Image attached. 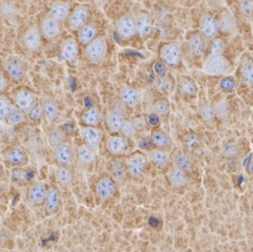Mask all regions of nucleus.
Instances as JSON below:
<instances>
[{
  "mask_svg": "<svg viewBox=\"0 0 253 252\" xmlns=\"http://www.w3.org/2000/svg\"><path fill=\"white\" fill-rule=\"evenodd\" d=\"M40 104L46 122L52 123L58 119L59 115H60V109H59L58 103L53 98L43 97L41 99Z\"/></svg>",
  "mask_w": 253,
  "mask_h": 252,
  "instance_id": "obj_24",
  "label": "nucleus"
},
{
  "mask_svg": "<svg viewBox=\"0 0 253 252\" xmlns=\"http://www.w3.org/2000/svg\"><path fill=\"white\" fill-rule=\"evenodd\" d=\"M60 56L63 60L67 62H73L77 60L79 56V42L77 38L72 36L64 38L60 43Z\"/></svg>",
  "mask_w": 253,
  "mask_h": 252,
  "instance_id": "obj_15",
  "label": "nucleus"
},
{
  "mask_svg": "<svg viewBox=\"0 0 253 252\" xmlns=\"http://www.w3.org/2000/svg\"><path fill=\"white\" fill-rule=\"evenodd\" d=\"M215 116L222 122H227L230 118V105L226 98H222L213 104Z\"/></svg>",
  "mask_w": 253,
  "mask_h": 252,
  "instance_id": "obj_36",
  "label": "nucleus"
},
{
  "mask_svg": "<svg viewBox=\"0 0 253 252\" xmlns=\"http://www.w3.org/2000/svg\"><path fill=\"white\" fill-rule=\"evenodd\" d=\"M142 99V92L134 87H124L120 91L121 103L129 108H133L139 105Z\"/></svg>",
  "mask_w": 253,
  "mask_h": 252,
  "instance_id": "obj_25",
  "label": "nucleus"
},
{
  "mask_svg": "<svg viewBox=\"0 0 253 252\" xmlns=\"http://www.w3.org/2000/svg\"><path fill=\"white\" fill-rule=\"evenodd\" d=\"M42 37L39 25L33 24L25 30L21 36L22 46L30 53H36L42 46Z\"/></svg>",
  "mask_w": 253,
  "mask_h": 252,
  "instance_id": "obj_8",
  "label": "nucleus"
},
{
  "mask_svg": "<svg viewBox=\"0 0 253 252\" xmlns=\"http://www.w3.org/2000/svg\"><path fill=\"white\" fill-rule=\"evenodd\" d=\"M39 29L43 39L46 41H53L60 36L62 31V23L46 13L40 20Z\"/></svg>",
  "mask_w": 253,
  "mask_h": 252,
  "instance_id": "obj_7",
  "label": "nucleus"
},
{
  "mask_svg": "<svg viewBox=\"0 0 253 252\" xmlns=\"http://www.w3.org/2000/svg\"><path fill=\"white\" fill-rule=\"evenodd\" d=\"M131 139L123 136V134L113 133L108 136L105 141V147L109 154L114 157H121L126 155L130 149Z\"/></svg>",
  "mask_w": 253,
  "mask_h": 252,
  "instance_id": "obj_6",
  "label": "nucleus"
},
{
  "mask_svg": "<svg viewBox=\"0 0 253 252\" xmlns=\"http://www.w3.org/2000/svg\"><path fill=\"white\" fill-rule=\"evenodd\" d=\"M134 17H136L137 34L142 39L148 38L154 31L153 18L145 12H140L137 15H134Z\"/></svg>",
  "mask_w": 253,
  "mask_h": 252,
  "instance_id": "obj_21",
  "label": "nucleus"
},
{
  "mask_svg": "<svg viewBox=\"0 0 253 252\" xmlns=\"http://www.w3.org/2000/svg\"><path fill=\"white\" fill-rule=\"evenodd\" d=\"M150 142L154 147L169 150L172 146V140L166 131L160 128H155L150 132Z\"/></svg>",
  "mask_w": 253,
  "mask_h": 252,
  "instance_id": "obj_26",
  "label": "nucleus"
},
{
  "mask_svg": "<svg viewBox=\"0 0 253 252\" xmlns=\"http://www.w3.org/2000/svg\"><path fill=\"white\" fill-rule=\"evenodd\" d=\"M47 187L42 182H33L27 189V201L33 207L43 205Z\"/></svg>",
  "mask_w": 253,
  "mask_h": 252,
  "instance_id": "obj_13",
  "label": "nucleus"
},
{
  "mask_svg": "<svg viewBox=\"0 0 253 252\" xmlns=\"http://www.w3.org/2000/svg\"><path fill=\"white\" fill-rule=\"evenodd\" d=\"M178 85L183 95L187 97H195L198 92V87L190 78L180 76L178 79Z\"/></svg>",
  "mask_w": 253,
  "mask_h": 252,
  "instance_id": "obj_38",
  "label": "nucleus"
},
{
  "mask_svg": "<svg viewBox=\"0 0 253 252\" xmlns=\"http://www.w3.org/2000/svg\"><path fill=\"white\" fill-rule=\"evenodd\" d=\"M24 166L21 167H14V169L12 170V180L16 183H22L27 179V171L23 168Z\"/></svg>",
  "mask_w": 253,
  "mask_h": 252,
  "instance_id": "obj_47",
  "label": "nucleus"
},
{
  "mask_svg": "<svg viewBox=\"0 0 253 252\" xmlns=\"http://www.w3.org/2000/svg\"><path fill=\"white\" fill-rule=\"evenodd\" d=\"M239 11L247 21L253 20V0H239Z\"/></svg>",
  "mask_w": 253,
  "mask_h": 252,
  "instance_id": "obj_42",
  "label": "nucleus"
},
{
  "mask_svg": "<svg viewBox=\"0 0 253 252\" xmlns=\"http://www.w3.org/2000/svg\"><path fill=\"white\" fill-rule=\"evenodd\" d=\"M54 156L59 165L71 166L74 160V151L72 146L66 142H60L55 145Z\"/></svg>",
  "mask_w": 253,
  "mask_h": 252,
  "instance_id": "obj_23",
  "label": "nucleus"
},
{
  "mask_svg": "<svg viewBox=\"0 0 253 252\" xmlns=\"http://www.w3.org/2000/svg\"><path fill=\"white\" fill-rule=\"evenodd\" d=\"M172 162L174 166L181 168L186 172H191L193 166H195L192 158L187 153L181 150L174 151V154L172 155Z\"/></svg>",
  "mask_w": 253,
  "mask_h": 252,
  "instance_id": "obj_30",
  "label": "nucleus"
},
{
  "mask_svg": "<svg viewBox=\"0 0 253 252\" xmlns=\"http://www.w3.org/2000/svg\"><path fill=\"white\" fill-rule=\"evenodd\" d=\"M220 85H221V88H223L225 90H232L235 87V82L230 78H224L221 81Z\"/></svg>",
  "mask_w": 253,
  "mask_h": 252,
  "instance_id": "obj_50",
  "label": "nucleus"
},
{
  "mask_svg": "<svg viewBox=\"0 0 253 252\" xmlns=\"http://www.w3.org/2000/svg\"><path fill=\"white\" fill-rule=\"evenodd\" d=\"M131 122L134 126V128L138 132H141L143 130H145L146 126H147V122L146 119L143 116H138V117H134L131 119Z\"/></svg>",
  "mask_w": 253,
  "mask_h": 252,
  "instance_id": "obj_48",
  "label": "nucleus"
},
{
  "mask_svg": "<svg viewBox=\"0 0 253 252\" xmlns=\"http://www.w3.org/2000/svg\"><path fill=\"white\" fill-rule=\"evenodd\" d=\"M225 50V42L220 38H214L212 40L210 55H223Z\"/></svg>",
  "mask_w": 253,
  "mask_h": 252,
  "instance_id": "obj_46",
  "label": "nucleus"
},
{
  "mask_svg": "<svg viewBox=\"0 0 253 252\" xmlns=\"http://www.w3.org/2000/svg\"><path fill=\"white\" fill-rule=\"evenodd\" d=\"M105 121L109 131L112 133H118L121 131L123 125L126 121L125 114L122 109L118 107L109 109L106 114Z\"/></svg>",
  "mask_w": 253,
  "mask_h": 252,
  "instance_id": "obj_19",
  "label": "nucleus"
},
{
  "mask_svg": "<svg viewBox=\"0 0 253 252\" xmlns=\"http://www.w3.org/2000/svg\"><path fill=\"white\" fill-rule=\"evenodd\" d=\"M120 133H122L123 136L127 137L129 139H132V138H134V137L137 136L138 131L136 130V128H134V126H133L131 120H126L124 125H123L122 129H121V131H120Z\"/></svg>",
  "mask_w": 253,
  "mask_h": 252,
  "instance_id": "obj_45",
  "label": "nucleus"
},
{
  "mask_svg": "<svg viewBox=\"0 0 253 252\" xmlns=\"http://www.w3.org/2000/svg\"><path fill=\"white\" fill-rule=\"evenodd\" d=\"M188 172L181 169V168L173 166L167 173V180L172 187L174 188H183L186 186L189 182Z\"/></svg>",
  "mask_w": 253,
  "mask_h": 252,
  "instance_id": "obj_27",
  "label": "nucleus"
},
{
  "mask_svg": "<svg viewBox=\"0 0 253 252\" xmlns=\"http://www.w3.org/2000/svg\"><path fill=\"white\" fill-rule=\"evenodd\" d=\"M146 157L148 161L159 167H164L170 162V155L168 150L161 148H153L149 149L146 153Z\"/></svg>",
  "mask_w": 253,
  "mask_h": 252,
  "instance_id": "obj_29",
  "label": "nucleus"
},
{
  "mask_svg": "<svg viewBox=\"0 0 253 252\" xmlns=\"http://www.w3.org/2000/svg\"><path fill=\"white\" fill-rule=\"evenodd\" d=\"M127 173L134 179H139L143 176L146 169L148 159L146 154L142 151H134L124 160Z\"/></svg>",
  "mask_w": 253,
  "mask_h": 252,
  "instance_id": "obj_4",
  "label": "nucleus"
},
{
  "mask_svg": "<svg viewBox=\"0 0 253 252\" xmlns=\"http://www.w3.org/2000/svg\"><path fill=\"white\" fill-rule=\"evenodd\" d=\"M8 86H10V79H8L4 71L0 70V95L6 91Z\"/></svg>",
  "mask_w": 253,
  "mask_h": 252,
  "instance_id": "obj_49",
  "label": "nucleus"
},
{
  "mask_svg": "<svg viewBox=\"0 0 253 252\" xmlns=\"http://www.w3.org/2000/svg\"><path fill=\"white\" fill-rule=\"evenodd\" d=\"M27 117H28V114L25 113L23 109L17 106L15 103H13L10 112H8L6 116L5 122L10 126H18L27 121Z\"/></svg>",
  "mask_w": 253,
  "mask_h": 252,
  "instance_id": "obj_34",
  "label": "nucleus"
},
{
  "mask_svg": "<svg viewBox=\"0 0 253 252\" xmlns=\"http://www.w3.org/2000/svg\"><path fill=\"white\" fill-rule=\"evenodd\" d=\"M199 115L201 120L203 121L206 125L208 126H213L215 124V112H214V107L212 104L210 103H204L200 106L199 109Z\"/></svg>",
  "mask_w": 253,
  "mask_h": 252,
  "instance_id": "obj_37",
  "label": "nucleus"
},
{
  "mask_svg": "<svg viewBox=\"0 0 253 252\" xmlns=\"http://www.w3.org/2000/svg\"><path fill=\"white\" fill-rule=\"evenodd\" d=\"M116 30L119 36L123 39H130L137 35L136 17L131 14H125L118 19L116 23Z\"/></svg>",
  "mask_w": 253,
  "mask_h": 252,
  "instance_id": "obj_10",
  "label": "nucleus"
},
{
  "mask_svg": "<svg viewBox=\"0 0 253 252\" xmlns=\"http://www.w3.org/2000/svg\"><path fill=\"white\" fill-rule=\"evenodd\" d=\"M230 69L229 61L223 55H209L203 65V72L208 76H224Z\"/></svg>",
  "mask_w": 253,
  "mask_h": 252,
  "instance_id": "obj_5",
  "label": "nucleus"
},
{
  "mask_svg": "<svg viewBox=\"0 0 253 252\" xmlns=\"http://www.w3.org/2000/svg\"><path fill=\"white\" fill-rule=\"evenodd\" d=\"M13 105L11 99L5 95H0V122H5L6 116Z\"/></svg>",
  "mask_w": 253,
  "mask_h": 252,
  "instance_id": "obj_43",
  "label": "nucleus"
},
{
  "mask_svg": "<svg viewBox=\"0 0 253 252\" xmlns=\"http://www.w3.org/2000/svg\"><path fill=\"white\" fill-rule=\"evenodd\" d=\"M90 8L87 4H77L70 13L69 18L65 21L67 30L72 33H77L84 24L89 21Z\"/></svg>",
  "mask_w": 253,
  "mask_h": 252,
  "instance_id": "obj_3",
  "label": "nucleus"
},
{
  "mask_svg": "<svg viewBox=\"0 0 253 252\" xmlns=\"http://www.w3.org/2000/svg\"><path fill=\"white\" fill-rule=\"evenodd\" d=\"M217 20L211 14H205L202 16L200 21V34L205 40H213L218 34Z\"/></svg>",
  "mask_w": 253,
  "mask_h": 252,
  "instance_id": "obj_16",
  "label": "nucleus"
},
{
  "mask_svg": "<svg viewBox=\"0 0 253 252\" xmlns=\"http://www.w3.org/2000/svg\"><path fill=\"white\" fill-rule=\"evenodd\" d=\"M218 31L225 35H233L238 31V22L233 13L229 10H224L217 17Z\"/></svg>",
  "mask_w": 253,
  "mask_h": 252,
  "instance_id": "obj_18",
  "label": "nucleus"
},
{
  "mask_svg": "<svg viewBox=\"0 0 253 252\" xmlns=\"http://www.w3.org/2000/svg\"><path fill=\"white\" fill-rule=\"evenodd\" d=\"M170 105L166 99L157 100L151 106V113L159 118H165L169 115Z\"/></svg>",
  "mask_w": 253,
  "mask_h": 252,
  "instance_id": "obj_41",
  "label": "nucleus"
},
{
  "mask_svg": "<svg viewBox=\"0 0 253 252\" xmlns=\"http://www.w3.org/2000/svg\"><path fill=\"white\" fill-rule=\"evenodd\" d=\"M112 178L116 181L117 184H122L125 179L126 174H127V169H126L125 162L121 160H116L112 164Z\"/></svg>",
  "mask_w": 253,
  "mask_h": 252,
  "instance_id": "obj_39",
  "label": "nucleus"
},
{
  "mask_svg": "<svg viewBox=\"0 0 253 252\" xmlns=\"http://www.w3.org/2000/svg\"><path fill=\"white\" fill-rule=\"evenodd\" d=\"M3 71L11 81H22L28 73V63L17 55H8L2 63Z\"/></svg>",
  "mask_w": 253,
  "mask_h": 252,
  "instance_id": "obj_1",
  "label": "nucleus"
},
{
  "mask_svg": "<svg viewBox=\"0 0 253 252\" xmlns=\"http://www.w3.org/2000/svg\"><path fill=\"white\" fill-rule=\"evenodd\" d=\"M205 39L200 33L191 35L188 39V49L192 57H201L205 50Z\"/></svg>",
  "mask_w": 253,
  "mask_h": 252,
  "instance_id": "obj_31",
  "label": "nucleus"
},
{
  "mask_svg": "<svg viewBox=\"0 0 253 252\" xmlns=\"http://www.w3.org/2000/svg\"><path fill=\"white\" fill-rule=\"evenodd\" d=\"M237 153H238V148L234 144H230V145L228 144L224 147V154L227 156L231 157V156H234Z\"/></svg>",
  "mask_w": 253,
  "mask_h": 252,
  "instance_id": "obj_51",
  "label": "nucleus"
},
{
  "mask_svg": "<svg viewBox=\"0 0 253 252\" xmlns=\"http://www.w3.org/2000/svg\"><path fill=\"white\" fill-rule=\"evenodd\" d=\"M160 59L168 66L179 65L182 59L181 46L176 42H169L160 48Z\"/></svg>",
  "mask_w": 253,
  "mask_h": 252,
  "instance_id": "obj_9",
  "label": "nucleus"
},
{
  "mask_svg": "<svg viewBox=\"0 0 253 252\" xmlns=\"http://www.w3.org/2000/svg\"><path fill=\"white\" fill-rule=\"evenodd\" d=\"M117 183L112 176H103L96 184V193L101 201L112 199L117 191Z\"/></svg>",
  "mask_w": 253,
  "mask_h": 252,
  "instance_id": "obj_17",
  "label": "nucleus"
},
{
  "mask_svg": "<svg viewBox=\"0 0 253 252\" xmlns=\"http://www.w3.org/2000/svg\"><path fill=\"white\" fill-rule=\"evenodd\" d=\"M14 103L28 114L38 102L35 92L28 87H21L14 94Z\"/></svg>",
  "mask_w": 253,
  "mask_h": 252,
  "instance_id": "obj_11",
  "label": "nucleus"
},
{
  "mask_svg": "<svg viewBox=\"0 0 253 252\" xmlns=\"http://www.w3.org/2000/svg\"><path fill=\"white\" fill-rule=\"evenodd\" d=\"M55 176L58 184L62 187L70 186L74 180V173L71 166L59 165L55 169Z\"/></svg>",
  "mask_w": 253,
  "mask_h": 252,
  "instance_id": "obj_33",
  "label": "nucleus"
},
{
  "mask_svg": "<svg viewBox=\"0 0 253 252\" xmlns=\"http://www.w3.org/2000/svg\"><path fill=\"white\" fill-rule=\"evenodd\" d=\"M76 34H77V40L79 44L85 46L98 36V27L95 22L88 21Z\"/></svg>",
  "mask_w": 253,
  "mask_h": 252,
  "instance_id": "obj_28",
  "label": "nucleus"
},
{
  "mask_svg": "<svg viewBox=\"0 0 253 252\" xmlns=\"http://www.w3.org/2000/svg\"><path fill=\"white\" fill-rule=\"evenodd\" d=\"M71 11L72 6L67 0H55L52 4L49 5L47 13L50 16H53L58 21H60L61 23H65L66 19L69 18Z\"/></svg>",
  "mask_w": 253,
  "mask_h": 252,
  "instance_id": "obj_20",
  "label": "nucleus"
},
{
  "mask_svg": "<svg viewBox=\"0 0 253 252\" xmlns=\"http://www.w3.org/2000/svg\"><path fill=\"white\" fill-rule=\"evenodd\" d=\"M60 204H61L60 192H59V190L54 186L48 187L44 202H43V208H44L45 213L48 215L55 214L59 210Z\"/></svg>",
  "mask_w": 253,
  "mask_h": 252,
  "instance_id": "obj_22",
  "label": "nucleus"
},
{
  "mask_svg": "<svg viewBox=\"0 0 253 252\" xmlns=\"http://www.w3.org/2000/svg\"><path fill=\"white\" fill-rule=\"evenodd\" d=\"M108 43L104 36H97L88 44L84 46V57L90 63L102 62L107 56Z\"/></svg>",
  "mask_w": 253,
  "mask_h": 252,
  "instance_id": "obj_2",
  "label": "nucleus"
},
{
  "mask_svg": "<svg viewBox=\"0 0 253 252\" xmlns=\"http://www.w3.org/2000/svg\"><path fill=\"white\" fill-rule=\"evenodd\" d=\"M96 150L90 148L86 144H81L76 149V158L78 162L82 165H90L95 162L96 160Z\"/></svg>",
  "mask_w": 253,
  "mask_h": 252,
  "instance_id": "obj_32",
  "label": "nucleus"
},
{
  "mask_svg": "<svg viewBox=\"0 0 253 252\" xmlns=\"http://www.w3.org/2000/svg\"><path fill=\"white\" fill-rule=\"evenodd\" d=\"M80 137L84 144L88 145L90 148L96 150L103 138V131L98 126L84 125L80 127Z\"/></svg>",
  "mask_w": 253,
  "mask_h": 252,
  "instance_id": "obj_12",
  "label": "nucleus"
},
{
  "mask_svg": "<svg viewBox=\"0 0 253 252\" xmlns=\"http://www.w3.org/2000/svg\"><path fill=\"white\" fill-rule=\"evenodd\" d=\"M5 162L13 167L27 166L29 164V156L25 149L21 146H13L7 148L3 154Z\"/></svg>",
  "mask_w": 253,
  "mask_h": 252,
  "instance_id": "obj_14",
  "label": "nucleus"
},
{
  "mask_svg": "<svg viewBox=\"0 0 253 252\" xmlns=\"http://www.w3.org/2000/svg\"><path fill=\"white\" fill-rule=\"evenodd\" d=\"M101 118H102V114L98 107H89L82 113L81 122L83 125L98 126L101 122Z\"/></svg>",
  "mask_w": 253,
  "mask_h": 252,
  "instance_id": "obj_35",
  "label": "nucleus"
},
{
  "mask_svg": "<svg viewBox=\"0 0 253 252\" xmlns=\"http://www.w3.org/2000/svg\"><path fill=\"white\" fill-rule=\"evenodd\" d=\"M241 80L247 86H253V61L245 59L241 66Z\"/></svg>",
  "mask_w": 253,
  "mask_h": 252,
  "instance_id": "obj_40",
  "label": "nucleus"
},
{
  "mask_svg": "<svg viewBox=\"0 0 253 252\" xmlns=\"http://www.w3.org/2000/svg\"><path fill=\"white\" fill-rule=\"evenodd\" d=\"M28 117L30 118V120L35 123H39L42 118L43 117V112H42V107L40 103H37L35 106H34L30 112H28Z\"/></svg>",
  "mask_w": 253,
  "mask_h": 252,
  "instance_id": "obj_44",
  "label": "nucleus"
}]
</instances>
